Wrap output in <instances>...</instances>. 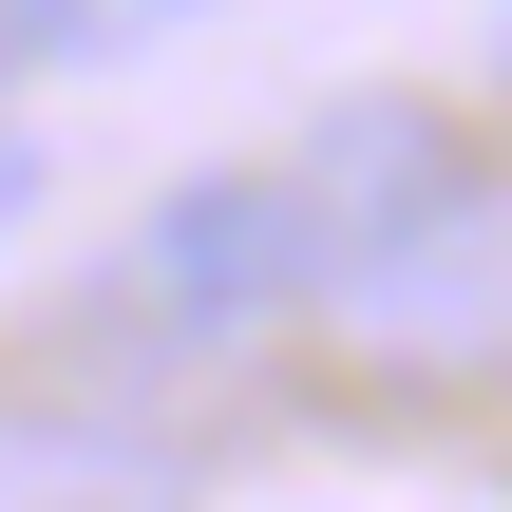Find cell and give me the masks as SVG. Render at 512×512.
<instances>
[{"instance_id":"cell-6","label":"cell","mask_w":512,"mask_h":512,"mask_svg":"<svg viewBox=\"0 0 512 512\" xmlns=\"http://www.w3.org/2000/svg\"><path fill=\"white\" fill-rule=\"evenodd\" d=\"M19 209H38V152H19V133H0V228H19Z\"/></svg>"},{"instance_id":"cell-3","label":"cell","mask_w":512,"mask_h":512,"mask_svg":"<svg viewBox=\"0 0 512 512\" xmlns=\"http://www.w3.org/2000/svg\"><path fill=\"white\" fill-rule=\"evenodd\" d=\"M0 512H190V456H171V418H133V399L19 380V399H0Z\"/></svg>"},{"instance_id":"cell-1","label":"cell","mask_w":512,"mask_h":512,"mask_svg":"<svg viewBox=\"0 0 512 512\" xmlns=\"http://www.w3.org/2000/svg\"><path fill=\"white\" fill-rule=\"evenodd\" d=\"M323 285H342V228H323L304 171H190V190H152L114 228L95 323L114 342H171V361H228L266 323H323Z\"/></svg>"},{"instance_id":"cell-2","label":"cell","mask_w":512,"mask_h":512,"mask_svg":"<svg viewBox=\"0 0 512 512\" xmlns=\"http://www.w3.org/2000/svg\"><path fill=\"white\" fill-rule=\"evenodd\" d=\"M323 342H342V380H399V399H456V380H512V190H437L418 228H380V247H342V285H323Z\"/></svg>"},{"instance_id":"cell-7","label":"cell","mask_w":512,"mask_h":512,"mask_svg":"<svg viewBox=\"0 0 512 512\" xmlns=\"http://www.w3.org/2000/svg\"><path fill=\"white\" fill-rule=\"evenodd\" d=\"M0 57H19V0H0Z\"/></svg>"},{"instance_id":"cell-5","label":"cell","mask_w":512,"mask_h":512,"mask_svg":"<svg viewBox=\"0 0 512 512\" xmlns=\"http://www.w3.org/2000/svg\"><path fill=\"white\" fill-rule=\"evenodd\" d=\"M190 0H19V57H95V38H152Z\"/></svg>"},{"instance_id":"cell-4","label":"cell","mask_w":512,"mask_h":512,"mask_svg":"<svg viewBox=\"0 0 512 512\" xmlns=\"http://www.w3.org/2000/svg\"><path fill=\"white\" fill-rule=\"evenodd\" d=\"M304 190H323V228H342V247H380V228H418V209H437V190H475V171L437 152V114H418V95H342V114L304 133Z\"/></svg>"}]
</instances>
